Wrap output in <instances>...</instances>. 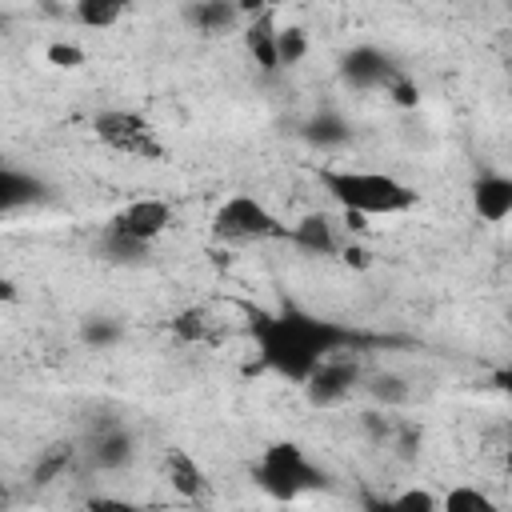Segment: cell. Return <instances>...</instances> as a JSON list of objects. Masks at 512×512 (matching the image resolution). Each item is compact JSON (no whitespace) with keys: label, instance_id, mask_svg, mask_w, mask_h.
Returning <instances> with one entry per match:
<instances>
[{"label":"cell","instance_id":"obj_1","mask_svg":"<svg viewBox=\"0 0 512 512\" xmlns=\"http://www.w3.org/2000/svg\"><path fill=\"white\" fill-rule=\"evenodd\" d=\"M256 332V344H260V360L288 376V380H304L328 352H340L348 344H356V336L332 320H320V316H308V312H280V316H260L252 324Z\"/></svg>","mask_w":512,"mask_h":512},{"label":"cell","instance_id":"obj_2","mask_svg":"<svg viewBox=\"0 0 512 512\" xmlns=\"http://www.w3.org/2000/svg\"><path fill=\"white\" fill-rule=\"evenodd\" d=\"M316 180L324 192L344 208L360 216H400L416 208V188L388 176V172H364V168H316Z\"/></svg>","mask_w":512,"mask_h":512},{"label":"cell","instance_id":"obj_3","mask_svg":"<svg viewBox=\"0 0 512 512\" xmlns=\"http://www.w3.org/2000/svg\"><path fill=\"white\" fill-rule=\"evenodd\" d=\"M256 480L260 488L272 496V500H296L304 492H316L328 484V476L304 456L300 444L292 440H280V444H268L260 464H256Z\"/></svg>","mask_w":512,"mask_h":512},{"label":"cell","instance_id":"obj_4","mask_svg":"<svg viewBox=\"0 0 512 512\" xmlns=\"http://www.w3.org/2000/svg\"><path fill=\"white\" fill-rule=\"evenodd\" d=\"M212 236L224 244H248V240H272V236H288V228L272 216V208L248 192L228 196L216 216H212Z\"/></svg>","mask_w":512,"mask_h":512},{"label":"cell","instance_id":"obj_5","mask_svg":"<svg viewBox=\"0 0 512 512\" xmlns=\"http://www.w3.org/2000/svg\"><path fill=\"white\" fill-rule=\"evenodd\" d=\"M92 132L112 152H128V156H140V160H160L164 156V144L156 140V128L140 112H132V108H104V112H96L92 116Z\"/></svg>","mask_w":512,"mask_h":512},{"label":"cell","instance_id":"obj_6","mask_svg":"<svg viewBox=\"0 0 512 512\" xmlns=\"http://www.w3.org/2000/svg\"><path fill=\"white\" fill-rule=\"evenodd\" d=\"M356 380H360V364L352 356H344V348H340V352H328L300 384H304V392L316 408H332L352 392Z\"/></svg>","mask_w":512,"mask_h":512},{"label":"cell","instance_id":"obj_7","mask_svg":"<svg viewBox=\"0 0 512 512\" xmlns=\"http://www.w3.org/2000/svg\"><path fill=\"white\" fill-rule=\"evenodd\" d=\"M112 228H120V232H128V236L152 244V240H160V236L172 228V204H168V200H152V196L132 200V204H124V208L112 216Z\"/></svg>","mask_w":512,"mask_h":512},{"label":"cell","instance_id":"obj_8","mask_svg":"<svg viewBox=\"0 0 512 512\" xmlns=\"http://www.w3.org/2000/svg\"><path fill=\"white\" fill-rule=\"evenodd\" d=\"M340 76H344V84L368 92V88H384V84L396 76V64H392L380 48L360 44V48H352V52L340 60Z\"/></svg>","mask_w":512,"mask_h":512},{"label":"cell","instance_id":"obj_9","mask_svg":"<svg viewBox=\"0 0 512 512\" xmlns=\"http://www.w3.org/2000/svg\"><path fill=\"white\" fill-rule=\"evenodd\" d=\"M160 468H164V480L172 484V492H180V496H188V500H208V496H212V484H208L200 460H192V452L168 448Z\"/></svg>","mask_w":512,"mask_h":512},{"label":"cell","instance_id":"obj_10","mask_svg":"<svg viewBox=\"0 0 512 512\" xmlns=\"http://www.w3.org/2000/svg\"><path fill=\"white\" fill-rule=\"evenodd\" d=\"M472 208L488 224H504L512 216V180L500 172H488L472 184Z\"/></svg>","mask_w":512,"mask_h":512},{"label":"cell","instance_id":"obj_11","mask_svg":"<svg viewBox=\"0 0 512 512\" xmlns=\"http://www.w3.org/2000/svg\"><path fill=\"white\" fill-rule=\"evenodd\" d=\"M44 180L32 176V172H20L12 164H0V216H12L28 204H40L44 200Z\"/></svg>","mask_w":512,"mask_h":512},{"label":"cell","instance_id":"obj_12","mask_svg":"<svg viewBox=\"0 0 512 512\" xmlns=\"http://www.w3.org/2000/svg\"><path fill=\"white\" fill-rule=\"evenodd\" d=\"M288 240H292L296 248L312 252V256H332V252H336V232H332V220H328L324 212H308V216H300V220L292 224Z\"/></svg>","mask_w":512,"mask_h":512},{"label":"cell","instance_id":"obj_13","mask_svg":"<svg viewBox=\"0 0 512 512\" xmlns=\"http://www.w3.org/2000/svg\"><path fill=\"white\" fill-rule=\"evenodd\" d=\"M188 20L204 36H228L240 24V8H236V0H196L188 8Z\"/></svg>","mask_w":512,"mask_h":512},{"label":"cell","instance_id":"obj_14","mask_svg":"<svg viewBox=\"0 0 512 512\" xmlns=\"http://www.w3.org/2000/svg\"><path fill=\"white\" fill-rule=\"evenodd\" d=\"M244 44H248L252 60H256L264 72H276V68H280V64H276V20H272V12H268V8H264V12H256V16H248Z\"/></svg>","mask_w":512,"mask_h":512},{"label":"cell","instance_id":"obj_15","mask_svg":"<svg viewBox=\"0 0 512 512\" xmlns=\"http://www.w3.org/2000/svg\"><path fill=\"white\" fill-rule=\"evenodd\" d=\"M132 456H136V440H132L124 428H104V432L96 436V444H92V464L104 468V472L128 468Z\"/></svg>","mask_w":512,"mask_h":512},{"label":"cell","instance_id":"obj_16","mask_svg":"<svg viewBox=\"0 0 512 512\" xmlns=\"http://www.w3.org/2000/svg\"><path fill=\"white\" fill-rule=\"evenodd\" d=\"M148 248L152 244H144V240H136V236H128V232H120L112 224L104 228V236L96 244L100 260H108V264H144L148 260Z\"/></svg>","mask_w":512,"mask_h":512},{"label":"cell","instance_id":"obj_17","mask_svg":"<svg viewBox=\"0 0 512 512\" xmlns=\"http://www.w3.org/2000/svg\"><path fill=\"white\" fill-rule=\"evenodd\" d=\"M300 132H304V140H308L312 148H344V144L352 140L348 120L336 116V112H316L312 120H304Z\"/></svg>","mask_w":512,"mask_h":512},{"label":"cell","instance_id":"obj_18","mask_svg":"<svg viewBox=\"0 0 512 512\" xmlns=\"http://www.w3.org/2000/svg\"><path fill=\"white\" fill-rule=\"evenodd\" d=\"M308 56V32L288 24V28H276V64L280 68H292Z\"/></svg>","mask_w":512,"mask_h":512},{"label":"cell","instance_id":"obj_19","mask_svg":"<svg viewBox=\"0 0 512 512\" xmlns=\"http://www.w3.org/2000/svg\"><path fill=\"white\" fill-rule=\"evenodd\" d=\"M120 12H124L120 0H76V20L84 28H112Z\"/></svg>","mask_w":512,"mask_h":512},{"label":"cell","instance_id":"obj_20","mask_svg":"<svg viewBox=\"0 0 512 512\" xmlns=\"http://www.w3.org/2000/svg\"><path fill=\"white\" fill-rule=\"evenodd\" d=\"M120 336H124V328H120V320H112V316H88V320L80 324V340H84L88 348H112V344H120Z\"/></svg>","mask_w":512,"mask_h":512},{"label":"cell","instance_id":"obj_21","mask_svg":"<svg viewBox=\"0 0 512 512\" xmlns=\"http://www.w3.org/2000/svg\"><path fill=\"white\" fill-rule=\"evenodd\" d=\"M68 464H72V444H52V448H48V452L36 460L32 480L44 488V484H52V480H56V476H60Z\"/></svg>","mask_w":512,"mask_h":512},{"label":"cell","instance_id":"obj_22","mask_svg":"<svg viewBox=\"0 0 512 512\" xmlns=\"http://www.w3.org/2000/svg\"><path fill=\"white\" fill-rule=\"evenodd\" d=\"M172 336L184 340V344H196L208 336V312L204 308H184L172 316Z\"/></svg>","mask_w":512,"mask_h":512},{"label":"cell","instance_id":"obj_23","mask_svg":"<svg viewBox=\"0 0 512 512\" xmlns=\"http://www.w3.org/2000/svg\"><path fill=\"white\" fill-rule=\"evenodd\" d=\"M444 512H496V504L480 492V488H452L444 500H440Z\"/></svg>","mask_w":512,"mask_h":512},{"label":"cell","instance_id":"obj_24","mask_svg":"<svg viewBox=\"0 0 512 512\" xmlns=\"http://www.w3.org/2000/svg\"><path fill=\"white\" fill-rule=\"evenodd\" d=\"M368 392H372V396H376L384 408H396V404H404V400L412 396V388H408L400 376H392V372H380V376H372Z\"/></svg>","mask_w":512,"mask_h":512},{"label":"cell","instance_id":"obj_25","mask_svg":"<svg viewBox=\"0 0 512 512\" xmlns=\"http://www.w3.org/2000/svg\"><path fill=\"white\" fill-rule=\"evenodd\" d=\"M44 60H48L52 68L72 72V68H80V64H84V48H76V44H68V40H56V44H48V48H44Z\"/></svg>","mask_w":512,"mask_h":512},{"label":"cell","instance_id":"obj_26","mask_svg":"<svg viewBox=\"0 0 512 512\" xmlns=\"http://www.w3.org/2000/svg\"><path fill=\"white\" fill-rule=\"evenodd\" d=\"M392 508H400V512H436L440 500H436L432 492H424V488H408V492H400V496L392 500Z\"/></svg>","mask_w":512,"mask_h":512},{"label":"cell","instance_id":"obj_27","mask_svg":"<svg viewBox=\"0 0 512 512\" xmlns=\"http://www.w3.org/2000/svg\"><path fill=\"white\" fill-rule=\"evenodd\" d=\"M384 92H388V96H392L400 108H416V104H420V88H416V84H412L404 72H396V76L384 84Z\"/></svg>","mask_w":512,"mask_h":512},{"label":"cell","instance_id":"obj_28","mask_svg":"<svg viewBox=\"0 0 512 512\" xmlns=\"http://www.w3.org/2000/svg\"><path fill=\"white\" fill-rule=\"evenodd\" d=\"M364 428H368V432H372L376 440H384V436L392 432V428H388V420H384L380 412H368V416H364Z\"/></svg>","mask_w":512,"mask_h":512},{"label":"cell","instance_id":"obj_29","mask_svg":"<svg viewBox=\"0 0 512 512\" xmlns=\"http://www.w3.org/2000/svg\"><path fill=\"white\" fill-rule=\"evenodd\" d=\"M16 300H20V288H16L12 280L0 276V304H16Z\"/></svg>","mask_w":512,"mask_h":512},{"label":"cell","instance_id":"obj_30","mask_svg":"<svg viewBox=\"0 0 512 512\" xmlns=\"http://www.w3.org/2000/svg\"><path fill=\"white\" fill-rule=\"evenodd\" d=\"M236 8H240V16H256L268 8V0H236Z\"/></svg>","mask_w":512,"mask_h":512},{"label":"cell","instance_id":"obj_31","mask_svg":"<svg viewBox=\"0 0 512 512\" xmlns=\"http://www.w3.org/2000/svg\"><path fill=\"white\" fill-rule=\"evenodd\" d=\"M344 260L356 264V268H364V264H368V252H364V248H344Z\"/></svg>","mask_w":512,"mask_h":512},{"label":"cell","instance_id":"obj_32","mask_svg":"<svg viewBox=\"0 0 512 512\" xmlns=\"http://www.w3.org/2000/svg\"><path fill=\"white\" fill-rule=\"evenodd\" d=\"M4 28H8V16H4V12H0V36H4Z\"/></svg>","mask_w":512,"mask_h":512},{"label":"cell","instance_id":"obj_33","mask_svg":"<svg viewBox=\"0 0 512 512\" xmlns=\"http://www.w3.org/2000/svg\"><path fill=\"white\" fill-rule=\"evenodd\" d=\"M120 4H124V8H132V4H136V0H120Z\"/></svg>","mask_w":512,"mask_h":512}]
</instances>
